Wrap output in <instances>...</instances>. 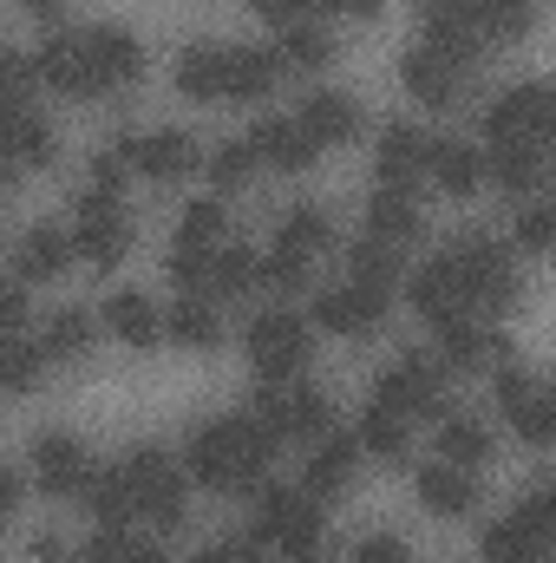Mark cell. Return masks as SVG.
I'll return each mask as SVG.
<instances>
[{
	"label": "cell",
	"instance_id": "1",
	"mask_svg": "<svg viewBox=\"0 0 556 563\" xmlns=\"http://www.w3.org/2000/svg\"><path fill=\"white\" fill-rule=\"evenodd\" d=\"M276 445L281 439L256 413H230V420H210L190 432L184 465H190V478L203 492H256L269 459H276Z\"/></svg>",
	"mask_w": 556,
	"mask_h": 563
},
{
	"label": "cell",
	"instance_id": "2",
	"mask_svg": "<svg viewBox=\"0 0 556 563\" xmlns=\"http://www.w3.org/2000/svg\"><path fill=\"white\" fill-rule=\"evenodd\" d=\"M445 263L465 282V301L471 314H511L518 308V269H511V250L491 243V236H458L445 250Z\"/></svg>",
	"mask_w": 556,
	"mask_h": 563
},
{
	"label": "cell",
	"instance_id": "3",
	"mask_svg": "<svg viewBox=\"0 0 556 563\" xmlns=\"http://www.w3.org/2000/svg\"><path fill=\"white\" fill-rule=\"evenodd\" d=\"M308 347H314V328L301 314H288V308H269V314L249 321V367H256V380H276V387L301 380Z\"/></svg>",
	"mask_w": 556,
	"mask_h": 563
},
{
	"label": "cell",
	"instance_id": "4",
	"mask_svg": "<svg viewBox=\"0 0 556 563\" xmlns=\"http://www.w3.org/2000/svg\"><path fill=\"white\" fill-rule=\"evenodd\" d=\"M249 413L276 432L281 445L288 439H308V445H321L327 432H334V407H327V394H314V387H276V380H263L256 387V400H249Z\"/></svg>",
	"mask_w": 556,
	"mask_h": 563
},
{
	"label": "cell",
	"instance_id": "5",
	"mask_svg": "<svg viewBox=\"0 0 556 563\" xmlns=\"http://www.w3.org/2000/svg\"><path fill=\"white\" fill-rule=\"evenodd\" d=\"M119 472L132 478L138 518H151L157 531H177V525H184V472H177L157 445H132V452L119 459Z\"/></svg>",
	"mask_w": 556,
	"mask_h": 563
},
{
	"label": "cell",
	"instance_id": "6",
	"mask_svg": "<svg viewBox=\"0 0 556 563\" xmlns=\"http://www.w3.org/2000/svg\"><path fill=\"white\" fill-rule=\"evenodd\" d=\"M556 119V86H511L485 106V139L491 144H551Z\"/></svg>",
	"mask_w": 556,
	"mask_h": 563
},
{
	"label": "cell",
	"instance_id": "7",
	"mask_svg": "<svg viewBox=\"0 0 556 563\" xmlns=\"http://www.w3.org/2000/svg\"><path fill=\"white\" fill-rule=\"evenodd\" d=\"M445 361H425V354H407V361H393L380 380H374V407H387V413H400V420H438V407H445V374H438Z\"/></svg>",
	"mask_w": 556,
	"mask_h": 563
},
{
	"label": "cell",
	"instance_id": "8",
	"mask_svg": "<svg viewBox=\"0 0 556 563\" xmlns=\"http://www.w3.org/2000/svg\"><path fill=\"white\" fill-rule=\"evenodd\" d=\"M73 250H79V263H92V269H119V263L132 256V223H125V210L105 203V197H86V190H79V210H73Z\"/></svg>",
	"mask_w": 556,
	"mask_h": 563
},
{
	"label": "cell",
	"instance_id": "9",
	"mask_svg": "<svg viewBox=\"0 0 556 563\" xmlns=\"http://www.w3.org/2000/svg\"><path fill=\"white\" fill-rule=\"evenodd\" d=\"M387 321V295L367 288V282H334L314 295V328L321 334H347V341H367L374 328Z\"/></svg>",
	"mask_w": 556,
	"mask_h": 563
},
{
	"label": "cell",
	"instance_id": "10",
	"mask_svg": "<svg viewBox=\"0 0 556 563\" xmlns=\"http://www.w3.org/2000/svg\"><path fill=\"white\" fill-rule=\"evenodd\" d=\"M40 66V86H53L59 99H99V79H92V53H86V33H66L53 26L33 53Z\"/></svg>",
	"mask_w": 556,
	"mask_h": 563
},
{
	"label": "cell",
	"instance_id": "11",
	"mask_svg": "<svg viewBox=\"0 0 556 563\" xmlns=\"http://www.w3.org/2000/svg\"><path fill=\"white\" fill-rule=\"evenodd\" d=\"M33 478H40L53 498L86 505V492H92V459H86V445H79L73 432H40V439H33Z\"/></svg>",
	"mask_w": 556,
	"mask_h": 563
},
{
	"label": "cell",
	"instance_id": "12",
	"mask_svg": "<svg viewBox=\"0 0 556 563\" xmlns=\"http://www.w3.org/2000/svg\"><path fill=\"white\" fill-rule=\"evenodd\" d=\"M465 79H471V73L452 66V59L432 53V46H407V53H400V86L413 92L425 112H452V106L465 99Z\"/></svg>",
	"mask_w": 556,
	"mask_h": 563
},
{
	"label": "cell",
	"instance_id": "13",
	"mask_svg": "<svg viewBox=\"0 0 556 563\" xmlns=\"http://www.w3.org/2000/svg\"><path fill=\"white\" fill-rule=\"evenodd\" d=\"M432 334H438V361H445V367H458V374L511 367V341H504L498 328L471 321V314H458V321H445V328H432Z\"/></svg>",
	"mask_w": 556,
	"mask_h": 563
},
{
	"label": "cell",
	"instance_id": "14",
	"mask_svg": "<svg viewBox=\"0 0 556 563\" xmlns=\"http://www.w3.org/2000/svg\"><path fill=\"white\" fill-rule=\"evenodd\" d=\"M425 164H432V139L407 125V119H393L380 144H374V170H380V190H413L419 177H425Z\"/></svg>",
	"mask_w": 556,
	"mask_h": 563
},
{
	"label": "cell",
	"instance_id": "15",
	"mask_svg": "<svg viewBox=\"0 0 556 563\" xmlns=\"http://www.w3.org/2000/svg\"><path fill=\"white\" fill-rule=\"evenodd\" d=\"M360 432H327L314 452H308V472H301V492L321 505V498H341L347 485H354V472H360Z\"/></svg>",
	"mask_w": 556,
	"mask_h": 563
},
{
	"label": "cell",
	"instance_id": "16",
	"mask_svg": "<svg viewBox=\"0 0 556 563\" xmlns=\"http://www.w3.org/2000/svg\"><path fill=\"white\" fill-rule=\"evenodd\" d=\"M407 301H413L419 321H432V328H445V321L471 314V301H465V282H458V269H452L445 256L419 263V276H407Z\"/></svg>",
	"mask_w": 556,
	"mask_h": 563
},
{
	"label": "cell",
	"instance_id": "17",
	"mask_svg": "<svg viewBox=\"0 0 556 563\" xmlns=\"http://www.w3.org/2000/svg\"><path fill=\"white\" fill-rule=\"evenodd\" d=\"M86 53H92V79L99 92H125L144 79V46L125 26H86Z\"/></svg>",
	"mask_w": 556,
	"mask_h": 563
},
{
	"label": "cell",
	"instance_id": "18",
	"mask_svg": "<svg viewBox=\"0 0 556 563\" xmlns=\"http://www.w3.org/2000/svg\"><path fill=\"white\" fill-rule=\"evenodd\" d=\"M170 73H177V92L197 99V106L230 99V46H216V40H190Z\"/></svg>",
	"mask_w": 556,
	"mask_h": 563
},
{
	"label": "cell",
	"instance_id": "19",
	"mask_svg": "<svg viewBox=\"0 0 556 563\" xmlns=\"http://www.w3.org/2000/svg\"><path fill=\"white\" fill-rule=\"evenodd\" d=\"M425 177H432L445 197H471V190L491 177V157H485L471 139H432V164H425Z\"/></svg>",
	"mask_w": 556,
	"mask_h": 563
},
{
	"label": "cell",
	"instance_id": "20",
	"mask_svg": "<svg viewBox=\"0 0 556 563\" xmlns=\"http://www.w3.org/2000/svg\"><path fill=\"white\" fill-rule=\"evenodd\" d=\"M73 230H53V223H33L13 250V282H59L73 263Z\"/></svg>",
	"mask_w": 556,
	"mask_h": 563
},
{
	"label": "cell",
	"instance_id": "21",
	"mask_svg": "<svg viewBox=\"0 0 556 563\" xmlns=\"http://www.w3.org/2000/svg\"><path fill=\"white\" fill-rule=\"evenodd\" d=\"M138 177H151V184H184V177H197L203 170V151H197V139L190 132H151V139H138Z\"/></svg>",
	"mask_w": 556,
	"mask_h": 563
},
{
	"label": "cell",
	"instance_id": "22",
	"mask_svg": "<svg viewBox=\"0 0 556 563\" xmlns=\"http://www.w3.org/2000/svg\"><path fill=\"white\" fill-rule=\"evenodd\" d=\"M419 505L432 511V518H471L478 511V485H471V472L465 465H419Z\"/></svg>",
	"mask_w": 556,
	"mask_h": 563
},
{
	"label": "cell",
	"instance_id": "23",
	"mask_svg": "<svg viewBox=\"0 0 556 563\" xmlns=\"http://www.w3.org/2000/svg\"><path fill=\"white\" fill-rule=\"evenodd\" d=\"M294 119H301V132L321 144V151H327V144H354L360 139V106H354L347 92H308Z\"/></svg>",
	"mask_w": 556,
	"mask_h": 563
},
{
	"label": "cell",
	"instance_id": "24",
	"mask_svg": "<svg viewBox=\"0 0 556 563\" xmlns=\"http://www.w3.org/2000/svg\"><path fill=\"white\" fill-rule=\"evenodd\" d=\"M164 341H177V347H190V354H210V347L223 341L216 301H210V295H184V301H170V308H164Z\"/></svg>",
	"mask_w": 556,
	"mask_h": 563
},
{
	"label": "cell",
	"instance_id": "25",
	"mask_svg": "<svg viewBox=\"0 0 556 563\" xmlns=\"http://www.w3.org/2000/svg\"><path fill=\"white\" fill-rule=\"evenodd\" d=\"M53 157H59V139H53V125L26 106V112H7V164L26 177V170H53Z\"/></svg>",
	"mask_w": 556,
	"mask_h": 563
},
{
	"label": "cell",
	"instance_id": "26",
	"mask_svg": "<svg viewBox=\"0 0 556 563\" xmlns=\"http://www.w3.org/2000/svg\"><path fill=\"white\" fill-rule=\"evenodd\" d=\"M281 79V53L276 46H230V99L236 106H263Z\"/></svg>",
	"mask_w": 556,
	"mask_h": 563
},
{
	"label": "cell",
	"instance_id": "27",
	"mask_svg": "<svg viewBox=\"0 0 556 563\" xmlns=\"http://www.w3.org/2000/svg\"><path fill=\"white\" fill-rule=\"evenodd\" d=\"M249 144L263 151V164H276V170H288V177L308 170L314 151H321V144L301 132V119H263V125H249Z\"/></svg>",
	"mask_w": 556,
	"mask_h": 563
},
{
	"label": "cell",
	"instance_id": "28",
	"mask_svg": "<svg viewBox=\"0 0 556 563\" xmlns=\"http://www.w3.org/2000/svg\"><path fill=\"white\" fill-rule=\"evenodd\" d=\"M105 328H112L125 347H157V341H164V314H157V301L138 295V288H119V295L105 301Z\"/></svg>",
	"mask_w": 556,
	"mask_h": 563
},
{
	"label": "cell",
	"instance_id": "29",
	"mask_svg": "<svg viewBox=\"0 0 556 563\" xmlns=\"http://www.w3.org/2000/svg\"><path fill=\"white\" fill-rule=\"evenodd\" d=\"M223 230H230V210H223V197L210 190V197L184 203V217H177V243H170V250H184V256H216V250H223Z\"/></svg>",
	"mask_w": 556,
	"mask_h": 563
},
{
	"label": "cell",
	"instance_id": "30",
	"mask_svg": "<svg viewBox=\"0 0 556 563\" xmlns=\"http://www.w3.org/2000/svg\"><path fill=\"white\" fill-rule=\"evenodd\" d=\"M471 13V26L485 33V46H511L537 26V0H458Z\"/></svg>",
	"mask_w": 556,
	"mask_h": 563
},
{
	"label": "cell",
	"instance_id": "31",
	"mask_svg": "<svg viewBox=\"0 0 556 563\" xmlns=\"http://www.w3.org/2000/svg\"><path fill=\"white\" fill-rule=\"evenodd\" d=\"M86 511H92V525H99V531H125V525L138 518V498H132V478H125L119 465H105V472H92V492H86Z\"/></svg>",
	"mask_w": 556,
	"mask_h": 563
},
{
	"label": "cell",
	"instance_id": "32",
	"mask_svg": "<svg viewBox=\"0 0 556 563\" xmlns=\"http://www.w3.org/2000/svg\"><path fill=\"white\" fill-rule=\"evenodd\" d=\"M485 563H556V544L551 538H537V531L511 511L504 525L485 531Z\"/></svg>",
	"mask_w": 556,
	"mask_h": 563
},
{
	"label": "cell",
	"instance_id": "33",
	"mask_svg": "<svg viewBox=\"0 0 556 563\" xmlns=\"http://www.w3.org/2000/svg\"><path fill=\"white\" fill-rule=\"evenodd\" d=\"M347 282H367V288L393 295V282H407L400 243H387V236H360V243L347 250Z\"/></svg>",
	"mask_w": 556,
	"mask_h": 563
},
{
	"label": "cell",
	"instance_id": "34",
	"mask_svg": "<svg viewBox=\"0 0 556 563\" xmlns=\"http://www.w3.org/2000/svg\"><path fill=\"white\" fill-rule=\"evenodd\" d=\"M327 243H334V230H327V210H314V203H294L276 230V250L294 256V263H314Z\"/></svg>",
	"mask_w": 556,
	"mask_h": 563
},
{
	"label": "cell",
	"instance_id": "35",
	"mask_svg": "<svg viewBox=\"0 0 556 563\" xmlns=\"http://www.w3.org/2000/svg\"><path fill=\"white\" fill-rule=\"evenodd\" d=\"M491 184H498L504 197L544 190V157H537V144H491Z\"/></svg>",
	"mask_w": 556,
	"mask_h": 563
},
{
	"label": "cell",
	"instance_id": "36",
	"mask_svg": "<svg viewBox=\"0 0 556 563\" xmlns=\"http://www.w3.org/2000/svg\"><path fill=\"white\" fill-rule=\"evenodd\" d=\"M367 236H387V243L419 236V197L413 190H374L367 197Z\"/></svg>",
	"mask_w": 556,
	"mask_h": 563
},
{
	"label": "cell",
	"instance_id": "37",
	"mask_svg": "<svg viewBox=\"0 0 556 563\" xmlns=\"http://www.w3.org/2000/svg\"><path fill=\"white\" fill-rule=\"evenodd\" d=\"M301 505H308V492L301 485H256V525H249V538H263V544H276L281 531L301 518Z\"/></svg>",
	"mask_w": 556,
	"mask_h": 563
},
{
	"label": "cell",
	"instance_id": "38",
	"mask_svg": "<svg viewBox=\"0 0 556 563\" xmlns=\"http://www.w3.org/2000/svg\"><path fill=\"white\" fill-rule=\"evenodd\" d=\"M360 445H367L380 465H407V452H413V420H400V413H387V407H367Z\"/></svg>",
	"mask_w": 556,
	"mask_h": 563
},
{
	"label": "cell",
	"instance_id": "39",
	"mask_svg": "<svg viewBox=\"0 0 556 563\" xmlns=\"http://www.w3.org/2000/svg\"><path fill=\"white\" fill-rule=\"evenodd\" d=\"M263 282V256L256 250H216V263H210V301H236V295H249Z\"/></svg>",
	"mask_w": 556,
	"mask_h": 563
},
{
	"label": "cell",
	"instance_id": "40",
	"mask_svg": "<svg viewBox=\"0 0 556 563\" xmlns=\"http://www.w3.org/2000/svg\"><path fill=\"white\" fill-rule=\"evenodd\" d=\"M40 347H46V361H86V347H92V314H86V308H59V314H46Z\"/></svg>",
	"mask_w": 556,
	"mask_h": 563
},
{
	"label": "cell",
	"instance_id": "41",
	"mask_svg": "<svg viewBox=\"0 0 556 563\" xmlns=\"http://www.w3.org/2000/svg\"><path fill=\"white\" fill-rule=\"evenodd\" d=\"M276 53H281V66H294V73H321V66H334V33L314 26V20H301V26L281 33Z\"/></svg>",
	"mask_w": 556,
	"mask_h": 563
},
{
	"label": "cell",
	"instance_id": "42",
	"mask_svg": "<svg viewBox=\"0 0 556 563\" xmlns=\"http://www.w3.org/2000/svg\"><path fill=\"white\" fill-rule=\"evenodd\" d=\"M276 551H281V563H321V558H327V518H321V505H314V498L301 505V518L276 538Z\"/></svg>",
	"mask_w": 556,
	"mask_h": 563
},
{
	"label": "cell",
	"instance_id": "43",
	"mask_svg": "<svg viewBox=\"0 0 556 563\" xmlns=\"http://www.w3.org/2000/svg\"><path fill=\"white\" fill-rule=\"evenodd\" d=\"M438 459H445V465L478 472V465L491 459V432H485L478 420H445V426H438Z\"/></svg>",
	"mask_w": 556,
	"mask_h": 563
},
{
	"label": "cell",
	"instance_id": "44",
	"mask_svg": "<svg viewBox=\"0 0 556 563\" xmlns=\"http://www.w3.org/2000/svg\"><path fill=\"white\" fill-rule=\"evenodd\" d=\"M249 177H263V151H256L249 139L210 151V190H243Z\"/></svg>",
	"mask_w": 556,
	"mask_h": 563
},
{
	"label": "cell",
	"instance_id": "45",
	"mask_svg": "<svg viewBox=\"0 0 556 563\" xmlns=\"http://www.w3.org/2000/svg\"><path fill=\"white\" fill-rule=\"evenodd\" d=\"M40 374H46V347L26 341V334H13V341H7V387H13V394H33Z\"/></svg>",
	"mask_w": 556,
	"mask_h": 563
},
{
	"label": "cell",
	"instance_id": "46",
	"mask_svg": "<svg viewBox=\"0 0 556 563\" xmlns=\"http://www.w3.org/2000/svg\"><path fill=\"white\" fill-rule=\"evenodd\" d=\"M511 243H518L524 256H544V250H556V203H531V210L511 223Z\"/></svg>",
	"mask_w": 556,
	"mask_h": 563
},
{
	"label": "cell",
	"instance_id": "47",
	"mask_svg": "<svg viewBox=\"0 0 556 563\" xmlns=\"http://www.w3.org/2000/svg\"><path fill=\"white\" fill-rule=\"evenodd\" d=\"M511 426H518L531 445H556V380H551V387H544V394H537V400H531V407H524Z\"/></svg>",
	"mask_w": 556,
	"mask_h": 563
},
{
	"label": "cell",
	"instance_id": "48",
	"mask_svg": "<svg viewBox=\"0 0 556 563\" xmlns=\"http://www.w3.org/2000/svg\"><path fill=\"white\" fill-rule=\"evenodd\" d=\"M537 394H544L537 374H524V367H498V407H504V420H518Z\"/></svg>",
	"mask_w": 556,
	"mask_h": 563
},
{
	"label": "cell",
	"instance_id": "49",
	"mask_svg": "<svg viewBox=\"0 0 556 563\" xmlns=\"http://www.w3.org/2000/svg\"><path fill=\"white\" fill-rule=\"evenodd\" d=\"M263 282H269L276 295H301V288H314V263H294V256L269 250V256H263Z\"/></svg>",
	"mask_w": 556,
	"mask_h": 563
},
{
	"label": "cell",
	"instance_id": "50",
	"mask_svg": "<svg viewBox=\"0 0 556 563\" xmlns=\"http://www.w3.org/2000/svg\"><path fill=\"white\" fill-rule=\"evenodd\" d=\"M33 86H40V66L26 53H7V112H26L33 106Z\"/></svg>",
	"mask_w": 556,
	"mask_h": 563
},
{
	"label": "cell",
	"instance_id": "51",
	"mask_svg": "<svg viewBox=\"0 0 556 563\" xmlns=\"http://www.w3.org/2000/svg\"><path fill=\"white\" fill-rule=\"evenodd\" d=\"M197 563H269L263 558V538H216V544H203Z\"/></svg>",
	"mask_w": 556,
	"mask_h": 563
},
{
	"label": "cell",
	"instance_id": "52",
	"mask_svg": "<svg viewBox=\"0 0 556 563\" xmlns=\"http://www.w3.org/2000/svg\"><path fill=\"white\" fill-rule=\"evenodd\" d=\"M518 518L537 531V538H551L556 544V485H544V492H531L524 505H518Z\"/></svg>",
	"mask_w": 556,
	"mask_h": 563
},
{
	"label": "cell",
	"instance_id": "53",
	"mask_svg": "<svg viewBox=\"0 0 556 563\" xmlns=\"http://www.w3.org/2000/svg\"><path fill=\"white\" fill-rule=\"evenodd\" d=\"M249 7H256L269 26H281V33H288V26H301V20L314 13V0H249Z\"/></svg>",
	"mask_w": 556,
	"mask_h": 563
},
{
	"label": "cell",
	"instance_id": "54",
	"mask_svg": "<svg viewBox=\"0 0 556 563\" xmlns=\"http://www.w3.org/2000/svg\"><path fill=\"white\" fill-rule=\"evenodd\" d=\"M0 328H7V341L26 334V282H7V295H0Z\"/></svg>",
	"mask_w": 556,
	"mask_h": 563
},
{
	"label": "cell",
	"instance_id": "55",
	"mask_svg": "<svg viewBox=\"0 0 556 563\" xmlns=\"http://www.w3.org/2000/svg\"><path fill=\"white\" fill-rule=\"evenodd\" d=\"M354 563H413V558H407L400 538H367V544L354 551Z\"/></svg>",
	"mask_w": 556,
	"mask_h": 563
},
{
	"label": "cell",
	"instance_id": "56",
	"mask_svg": "<svg viewBox=\"0 0 556 563\" xmlns=\"http://www.w3.org/2000/svg\"><path fill=\"white\" fill-rule=\"evenodd\" d=\"M314 13H327V20H374L380 0H314Z\"/></svg>",
	"mask_w": 556,
	"mask_h": 563
},
{
	"label": "cell",
	"instance_id": "57",
	"mask_svg": "<svg viewBox=\"0 0 556 563\" xmlns=\"http://www.w3.org/2000/svg\"><path fill=\"white\" fill-rule=\"evenodd\" d=\"M73 563H125V551H119V531H99V544H86Z\"/></svg>",
	"mask_w": 556,
	"mask_h": 563
},
{
	"label": "cell",
	"instance_id": "58",
	"mask_svg": "<svg viewBox=\"0 0 556 563\" xmlns=\"http://www.w3.org/2000/svg\"><path fill=\"white\" fill-rule=\"evenodd\" d=\"M119 551H125V563H170L164 544H144V538H125V531H119Z\"/></svg>",
	"mask_w": 556,
	"mask_h": 563
},
{
	"label": "cell",
	"instance_id": "59",
	"mask_svg": "<svg viewBox=\"0 0 556 563\" xmlns=\"http://www.w3.org/2000/svg\"><path fill=\"white\" fill-rule=\"evenodd\" d=\"M33 558H40V563H73V551H66V538H59V531H40V538H33Z\"/></svg>",
	"mask_w": 556,
	"mask_h": 563
},
{
	"label": "cell",
	"instance_id": "60",
	"mask_svg": "<svg viewBox=\"0 0 556 563\" xmlns=\"http://www.w3.org/2000/svg\"><path fill=\"white\" fill-rule=\"evenodd\" d=\"M26 498V472H0V511H20Z\"/></svg>",
	"mask_w": 556,
	"mask_h": 563
},
{
	"label": "cell",
	"instance_id": "61",
	"mask_svg": "<svg viewBox=\"0 0 556 563\" xmlns=\"http://www.w3.org/2000/svg\"><path fill=\"white\" fill-rule=\"evenodd\" d=\"M20 7H26V13L46 26V33H53V26H59V13H66V0H20Z\"/></svg>",
	"mask_w": 556,
	"mask_h": 563
},
{
	"label": "cell",
	"instance_id": "62",
	"mask_svg": "<svg viewBox=\"0 0 556 563\" xmlns=\"http://www.w3.org/2000/svg\"><path fill=\"white\" fill-rule=\"evenodd\" d=\"M551 144H556V119H551Z\"/></svg>",
	"mask_w": 556,
	"mask_h": 563
}]
</instances>
